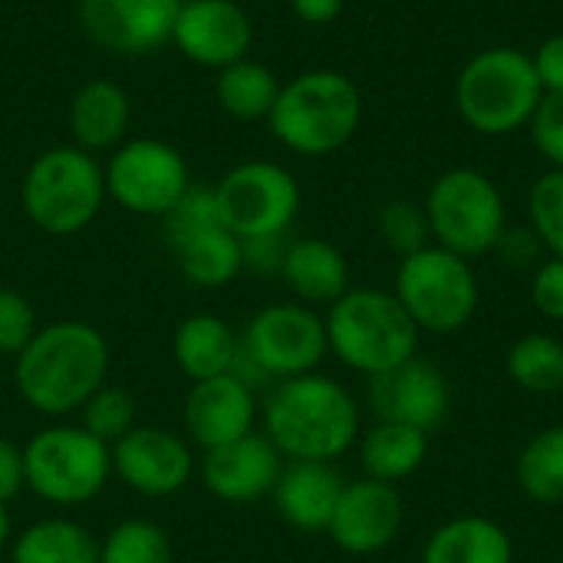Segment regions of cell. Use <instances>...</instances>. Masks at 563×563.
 I'll return each instance as SVG.
<instances>
[{"instance_id": "1", "label": "cell", "mask_w": 563, "mask_h": 563, "mask_svg": "<svg viewBox=\"0 0 563 563\" xmlns=\"http://www.w3.org/2000/svg\"><path fill=\"white\" fill-rule=\"evenodd\" d=\"M109 379V343L82 320L40 327L13 356V386L40 416H69Z\"/></svg>"}, {"instance_id": "2", "label": "cell", "mask_w": 563, "mask_h": 563, "mask_svg": "<svg viewBox=\"0 0 563 563\" xmlns=\"http://www.w3.org/2000/svg\"><path fill=\"white\" fill-rule=\"evenodd\" d=\"M264 435L290 462H333L360 439V406L323 373L280 379L264 402Z\"/></svg>"}, {"instance_id": "3", "label": "cell", "mask_w": 563, "mask_h": 563, "mask_svg": "<svg viewBox=\"0 0 563 563\" xmlns=\"http://www.w3.org/2000/svg\"><path fill=\"white\" fill-rule=\"evenodd\" d=\"M363 122V92L340 69H307L280 86L267 115L274 139L303 155L323 158L340 152Z\"/></svg>"}, {"instance_id": "4", "label": "cell", "mask_w": 563, "mask_h": 563, "mask_svg": "<svg viewBox=\"0 0 563 563\" xmlns=\"http://www.w3.org/2000/svg\"><path fill=\"white\" fill-rule=\"evenodd\" d=\"M323 323L330 353L366 379L419 356V327L393 290L350 287L336 303H330Z\"/></svg>"}, {"instance_id": "5", "label": "cell", "mask_w": 563, "mask_h": 563, "mask_svg": "<svg viewBox=\"0 0 563 563\" xmlns=\"http://www.w3.org/2000/svg\"><path fill=\"white\" fill-rule=\"evenodd\" d=\"M544 89L531 53L515 46H488L475 53L455 79V109L462 122L488 139L528 129Z\"/></svg>"}, {"instance_id": "6", "label": "cell", "mask_w": 563, "mask_h": 563, "mask_svg": "<svg viewBox=\"0 0 563 563\" xmlns=\"http://www.w3.org/2000/svg\"><path fill=\"white\" fill-rule=\"evenodd\" d=\"M106 198V172L99 158L73 142L40 152L20 181L23 214L53 238H69L89 228Z\"/></svg>"}, {"instance_id": "7", "label": "cell", "mask_w": 563, "mask_h": 563, "mask_svg": "<svg viewBox=\"0 0 563 563\" xmlns=\"http://www.w3.org/2000/svg\"><path fill=\"white\" fill-rule=\"evenodd\" d=\"M432 228V244L475 261L495 251L498 238L508 228V205L501 188L482 168H449L442 172L426 201H422Z\"/></svg>"}, {"instance_id": "8", "label": "cell", "mask_w": 563, "mask_h": 563, "mask_svg": "<svg viewBox=\"0 0 563 563\" xmlns=\"http://www.w3.org/2000/svg\"><path fill=\"white\" fill-rule=\"evenodd\" d=\"M393 294L406 307L419 333L435 336H452L465 330L482 297L472 261L439 244H429L399 261Z\"/></svg>"}, {"instance_id": "9", "label": "cell", "mask_w": 563, "mask_h": 563, "mask_svg": "<svg viewBox=\"0 0 563 563\" xmlns=\"http://www.w3.org/2000/svg\"><path fill=\"white\" fill-rule=\"evenodd\" d=\"M26 488L56 508L92 501L112 478V449L82 426H49L23 445Z\"/></svg>"}, {"instance_id": "10", "label": "cell", "mask_w": 563, "mask_h": 563, "mask_svg": "<svg viewBox=\"0 0 563 563\" xmlns=\"http://www.w3.org/2000/svg\"><path fill=\"white\" fill-rule=\"evenodd\" d=\"M330 340L323 317L307 303H271L257 310L241 336L238 360L251 366L254 376L294 379L317 373L327 360Z\"/></svg>"}, {"instance_id": "11", "label": "cell", "mask_w": 563, "mask_h": 563, "mask_svg": "<svg viewBox=\"0 0 563 563\" xmlns=\"http://www.w3.org/2000/svg\"><path fill=\"white\" fill-rule=\"evenodd\" d=\"M214 201L221 224L241 241L287 234L300 214V181L277 162L251 158L218 178Z\"/></svg>"}, {"instance_id": "12", "label": "cell", "mask_w": 563, "mask_h": 563, "mask_svg": "<svg viewBox=\"0 0 563 563\" xmlns=\"http://www.w3.org/2000/svg\"><path fill=\"white\" fill-rule=\"evenodd\" d=\"M106 195L142 218H165L168 208L191 188L185 155L162 139L139 135L112 148L106 162Z\"/></svg>"}, {"instance_id": "13", "label": "cell", "mask_w": 563, "mask_h": 563, "mask_svg": "<svg viewBox=\"0 0 563 563\" xmlns=\"http://www.w3.org/2000/svg\"><path fill=\"white\" fill-rule=\"evenodd\" d=\"M366 402L376 422H399L432 435L449 419L452 389L435 363L412 356L396 369L373 376L366 389Z\"/></svg>"}, {"instance_id": "14", "label": "cell", "mask_w": 563, "mask_h": 563, "mask_svg": "<svg viewBox=\"0 0 563 563\" xmlns=\"http://www.w3.org/2000/svg\"><path fill=\"white\" fill-rule=\"evenodd\" d=\"M82 33L115 56H148L172 43L178 0H76Z\"/></svg>"}, {"instance_id": "15", "label": "cell", "mask_w": 563, "mask_h": 563, "mask_svg": "<svg viewBox=\"0 0 563 563\" xmlns=\"http://www.w3.org/2000/svg\"><path fill=\"white\" fill-rule=\"evenodd\" d=\"M188 439L155 426H135L112 445V475L142 498H172L195 475Z\"/></svg>"}, {"instance_id": "16", "label": "cell", "mask_w": 563, "mask_h": 563, "mask_svg": "<svg viewBox=\"0 0 563 563\" xmlns=\"http://www.w3.org/2000/svg\"><path fill=\"white\" fill-rule=\"evenodd\" d=\"M172 43L195 66L224 69L251 56L254 23L238 0H195L178 7Z\"/></svg>"}, {"instance_id": "17", "label": "cell", "mask_w": 563, "mask_h": 563, "mask_svg": "<svg viewBox=\"0 0 563 563\" xmlns=\"http://www.w3.org/2000/svg\"><path fill=\"white\" fill-rule=\"evenodd\" d=\"M402 521H406V505L396 485L360 478V482H346L327 534L340 551L353 558H369L386 551L399 538Z\"/></svg>"}, {"instance_id": "18", "label": "cell", "mask_w": 563, "mask_h": 563, "mask_svg": "<svg viewBox=\"0 0 563 563\" xmlns=\"http://www.w3.org/2000/svg\"><path fill=\"white\" fill-rule=\"evenodd\" d=\"M284 472V455L261 432H247L238 442L208 449L198 462L201 485L228 505H251L274 492Z\"/></svg>"}, {"instance_id": "19", "label": "cell", "mask_w": 563, "mask_h": 563, "mask_svg": "<svg viewBox=\"0 0 563 563\" xmlns=\"http://www.w3.org/2000/svg\"><path fill=\"white\" fill-rule=\"evenodd\" d=\"M181 416H185L188 442H195L201 452L238 442L247 432H254V419H257L254 386L234 373L191 383Z\"/></svg>"}, {"instance_id": "20", "label": "cell", "mask_w": 563, "mask_h": 563, "mask_svg": "<svg viewBox=\"0 0 563 563\" xmlns=\"http://www.w3.org/2000/svg\"><path fill=\"white\" fill-rule=\"evenodd\" d=\"M343 488L346 482L333 468V462H290L284 465L271 498L280 521L297 531L317 534L330 528Z\"/></svg>"}, {"instance_id": "21", "label": "cell", "mask_w": 563, "mask_h": 563, "mask_svg": "<svg viewBox=\"0 0 563 563\" xmlns=\"http://www.w3.org/2000/svg\"><path fill=\"white\" fill-rule=\"evenodd\" d=\"M66 125L73 145H79L89 155L119 148L129 139V125H132L129 92L112 79L82 82L69 99Z\"/></svg>"}, {"instance_id": "22", "label": "cell", "mask_w": 563, "mask_h": 563, "mask_svg": "<svg viewBox=\"0 0 563 563\" xmlns=\"http://www.w3.org/2000/svg\"><path fill=\"white\" fill-rule=\"evenodd\" d=\"M280 277L297 297V303H307L313 310L336 303L350 290V264L343 251L323 238L290 241Z\"/></svg>"}, {"instance_id": "23", "label": "cell", "mask_w": 563, "mask_h": 563, "mask_svg": "<svg viewBox=\"0 0 563 563\" xmlns=\"http://www.w3.org/2000/svg\"><path fill=\"white\" fill-rule=\"evenodd\" d=\"M419 563H515V541L498 521L462 515L429 534Z\"/></svg>"}, {"instance_id": "24", "label": "cell", "mask_w": 563, "mask_h": 563, "mask_svg": "<svg viewBox=\"0 0 563 563\" xmlns=\"http://www.w3.org/2000/svg\"><path fill=\"white\" fill-rule=\"evenodd\" d=\"M238 353H241V340L214 313H195V317L181 320L175 336H172L175 366L191 383L231 373L234 363H238Z\"/></svg>"}, {"instance_id": "25", "label": "cell", "mask_w": 563, "mask_h": 563, "mask_svg": "<svg viewBox=\"0 0 563 563\" xmlns=\"http://www.w3.org/2000/svg\"><path fill=\"white\" fill-rule=\"evenodd\" d=\"M432 435L399 422H376L360 442V462L366 478L396 485L412 478L429 459Z\"/></svg>"}, {"instance_id": "26", "label": "cell", "mask_w": 563, "mask_h": 563, "mask_svg": "<svg viewBox=\"0 0 563 563\" xmlns=\"http://www.w3.org/2000/svg\"><path fill=\"white\" fill-rule=\"evenodd\" d=\"M178 271L185 274L188 284L218 290L228 287L241 271H244V254H241V238L231 234L224 224H211L181 244L172 247Z\"/></svg>"}, {"instance_id": "27", "label": "cell", "mask_w": 563, "mask_h": 563, "mask_svg": "<svg viewBox=\"0 0 563 563\" xmlns=\"http://www.w3.org/2000/svg\"><path fill=\"white\" fill-rule=\"evenodd\" d=\"M10 563H99V541L69 518H46L13 538Z\"/></svg>"}, {"instance_id": "28", "label": "cell", "mask_w": 563, "mask_h": 563, "mask_svg": "<svg viewBox=\"0 0 563 563\" xmlns=\"http://www.w3.org/2000/svg\"><path fill=\"white\" fill-rule=\"evenodd\" d=\"M280 79L271 66L244 56L224 69H218V79H214V96H218V106L238 119V122H261L271 115L277 96H280Z\"/></svg>"}, {"instance_id": "29", "label": "cell", "mask_w": 563, "mask_h": 563, "mask_svg": "<svg viewBox=\"0 0 563 563\" xmlns=\"http://www.w3.org/2000/svg\"><path fill=\"white\" fill-rule=\"evenodd\" d=\"M515 478L528 501L544 508L563 505V426L541 429L528 439L515 462Z\"/></svg>"}, {"instance_id": "30", "label": "cell", "mask_w": 563, "mask_h": 563, "mask_svg": "<svg viewBox=\"0 0 563 563\" xmlns=\"http://www.w3.org/2000/svg\"><path fill=\"white\" fill-rule=\"evenodd\" d=\"M508 379L534 396L563 393V340L551 333H525L505 353Z\"/></svg>"}, {"instance_id": "31", "label": "cell", "mask_w": 563, "mask_h": 563, "mask_svg": "<svg viewBox=\"0 0 563 563\" xmlns=\"http://www.w3.org/2000/svg\"><path fill=\"white\" fill-rule=\"evenodd\" d=\"M99 563H172V541L155 521L129 518L99 541Z\"/></svg>"}, {"instance_id": "32", "label": "cell", "mask_w": 563, "mask_h": 563, "mask_svg": "<svg viewBox=\"0 0 563 563\" xmlns=\"http://www.w3.org/2000/svg\"><path fill=\"white\" fill-rule=\"evenodd\" d=\"M79 412H82V429L99 442H106L109 449L135 429V399L122 386H109V383L99 386Z\"/></svg>"}, {"instance_id": "33", "label": "cell", "mask_w": 563, "mask_h": 563, "mask_svg": "<svg viewBox=\"0 0 563 563\" xmlns=\"http://www.w3.org/2000/svg\"><path fill=\"white\" fill-rule=\"evenodd\" d=\"M379 238L383 244L402 257L422 251L432 244V228H429V214L419 201H409V198H393L389 205H383L379 211Z\"/></svg>"}, {"instance_id": "34", "label": "cell", "mask_w": 563, "mask_h": 563, "mask_svg": "<svg viewBox=\"0 0 563 563\" xmlns=\"http://www.w3.org/2000/svg\"><path fill=\"white\" fill-rule=\"evenodd\" d=\"M528 221L551 257H563V168H548L528 195Z\"/></svg>"}, {"instance_id": "35", "label": "cell", "mask_w": 563, "mask_h": 563, "mask_svg": "<svg viewBox=\"0 0 563 563\" xmlns=\"http://www.w3.org/2000/svg\"><path fill=\"white\" fill-rule=\"evenodd\" d=\"M165 221V241L168 247L181 244L185 238L211 228V224H221V214H218V201H214V188H201V185H191L172 208L168 214L162 218Z\"/></svg>"}, {"instance_id": "36", "label": "cell", "mask_w": 563, "mask_h": 563, "mask_svg": "<svg viewBox=\"0 0 563 563\" xmlns=\"http://www.w3.org/2000/svg\"><path fill=\"white\" fill-rule=\"evenodd\" d=\"M36 330L40 327L30 300L13 287H0V353L16 356L36 336Z\"/></svg>"}, {"instance_id": "37", "label": "cell", "mask_w": 563, "mask_h": 563, "mask_svg": "<svg viewBox=\"0 0 563 563\" xmlns=\"http://www.w3.org/2000/svg\"><path fill=\"white\" fill-rule=\"evenodd\" d=\"M534 148L551 168H563V96H544L528 122Z\"/></svg>"}, {"instance_id": "38", "label": "cell", "mask_w": 563, "mask_h": 563, "mask_svg": "<svg viewBox=\"0 0 563 563\" xmlns=\"http://www.w3.org/2000/svg\"><path fill=\"white\" fill-rule=\"evenodd\" d=\"M531 303L544 320L563 323V257H548L531 271Z\"/></svg>"}, {"instance_id": "39", "label": "cell", "mask_w": 563, "mask_h": 563, "mask_svg": "<svg viewBox=\"0 0 563 563\" xmlns=\"http://www.w3.org/2000/svg\"><path fill=\"white\" fill-rule=\"evenodd\" d=\"M492 254H498L508 267H518V271H534L538 264H541V254H544V244H541V238L534 234V228L531 224H525V228H505V234L498 238V244H495V251Z\"/></svg>"}, {"instance_id": "40", "label": "cell", "mask_w": 563, "mask_h": 563, "mask_svg": "<svg viewBox=\"0 0 563 563\" xmlns=\"http://www.w3.org/2000/svg\"><path fill=\"white\" fill-rule=\"evenodd\" d=\"M290 238L287 234H264V238H247L241 241V254H244V271L254 274H280L284 257H287Z\"/></svg>"}, {"instance_id": "41", "label": "cell", "mask_w": 563, "mask_h": 563, "mask_svg": "<svg viewBox=\"0 0 563 563\" xmlns=\"http://www.w3.org/2000/svg\"><path fill=\"white\" fill-rule=\"evenodd\" d=\"M538 82L544 96H563V33L548 36L534 53H531Z\"/></svg>"}, {"instance_id": "42", "label": "cell", "mask_w": 563, "mask_h": 563, "mask_svg": "<svg viewBox=\"0 0 563 563\" xmlns=\"http://www.w3.org/2000/svg\"><path fill=\"white\" fill-rule=\"evenodd\" d=\"M26 488L23 449L10 439H0V505L13 501Z\"/></svg>"}, {"instance_id": "43", "label": "cell", "mask_w": 563, "mask_h": 563, "mask_svg": "<svg viewBox=\"0 0 563 563\" xmlns=\"http://www.w3.org/2000/svg\"><path fill=\"white\" fill-rule=\"evenodd\" d=\"M287 3H290L294 16L303 20V23H310V26L333 23L343 13V7H346V0H287Z\"/></svg>"}, {"instance_id": "44", "label": "cell", "mask_w": 563, "mask_h": 563, "mask_svg": "<svg viewBox=\"0 0 563 563\" xmlns=\"http://www.w3.org/2000/svg\"><path fill=\"white\" fill-rule=\"evenodd\" d=\"M10 538H13L10 534V515H7V505H0V551L10 544Z\"/></svg>"}, {"instance_id": "45", "label": "cell", "mask_w": 563, "mask_h": 563, "mask_svg": "<svg viewBox=\"0 0 563 563\" xmlns=\"http://www.w3.org/2000/svg\"><path fill=\"white\" fill-rule=\"evenodd\" d=\"M181 3H195V0H178V7H181Z\"/></svg>"}]
</instances>
